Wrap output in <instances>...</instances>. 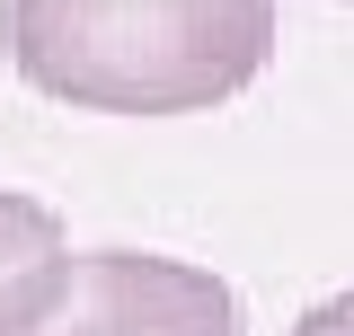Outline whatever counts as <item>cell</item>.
<instances>
[{"label":"cell","mask_w":354,"mask_h":336,"mask_svg":"<svg viewBox=\"0 0 354 336\" xmlns=\"http://www.w3.org/2000/svg\"><path fill=\"white\" fill-rule=\"evenodd\" d=\"M18 80L80 115H204L266 80L274 0H9Z\"/></svg>","instance_id":"6da1fadb"},{"label":"cell","mask_w":354,"mask_h":336,"mask_svg":"<svg viewBox=\"0 0 354 336\" xmlns=\"http://www.w3.org/2000/svg\"><path fill=\"white\" fill-rule=\"evenodd\" d=\"M9 336H248L239 292L195 256L71 248Z\"/></svg>","instance_id":"7a4b0ae2"},{"label":"cell","mask_w":354,"mask_h":336,"mask_svg":"<svg viewBox=\"0 0 354 336\" xmlns=\"http://www.w3.org/2000/svg\"><path fill=\"white\" fill-rule=\"evenodd\" d=\"M71 256L62 239V212L36 204V195H18V186H0V336L18 328V310L44 292V274Z\"/></svg>","instance_id":"3957f363"},{"label":"cell","mask_w":354,"mask_h":336,"mask_svg":"<svg viewBox=\"0 0 354 336\" xmlns=\"http://www.w3.org/2000/svg\"><path fill=\"white\" fill-rule=\"evenodd\" d=\"M292 336H354V292H328V301H310L301 319H292Z\"/></svg>","instance_id":"277c9868"}]
</instances>
